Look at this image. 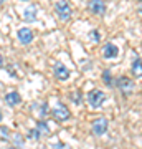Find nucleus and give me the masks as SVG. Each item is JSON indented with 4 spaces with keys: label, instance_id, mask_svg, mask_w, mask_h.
<instances>
[{
    "label": "nucleus",
    "instance_id": "obj_1",
    "mask_svg": "<svg viewBox=\"0 0 142 149\" xmlns=\"http://www.w3.org/2000/svg\"><path fill=\"white\" fill-rule=\"evenodd\" d=\"M114 85H116L117 90L121 91V95L124 96V98L131 96L132 93L136 91V83H134V80H132V78H127V76H119Z\"/></svg>",
    "mask_w": 142,
    "mask_h": 149
},
{
    "label": "nucleus",
    "instance_id": "obj_2",
    "mask_svg": "<svg viewBox=\"0 0 142 149\" xmlns=\"http://www.w3.org/2000/svg\"><path fill=\"white\" fill-rule=\"evenodd\" d=\"M55 13H56V17H58L60 20L66 22L73 15V8H71L68 0H56L55 2Z\"/></svg>",
    "mask_w": 142,
    "mask_h": 149
},
{
    "label": "nucleus",
    "instance_id": "obj_3",
    "mask_svg": "<svg viewBox=\"0 0 142 149\" xmlns=\"http://www.w3.org/2000/svg\"><path fill=\"white\" fill-rule=\"evenodd\" d=\"M51 116L56 119V121L60 123H64V121H68L69 118H71V113H69L68 106L64 104V103L58 101L56 104H55V108L51 109Z\"/></svg>",
    "mask_w": 142,
    "mask_h": 149
},
{
    "label": "nucleus",
    "instance_id": "obj_4",
    "mask_svg": "<svg viewBox=\"0 0 142 149\" xmlns=\"http://www.w3.org/2000/svg\"><path fill=\"white\" fill-rule=\"evenodd\" d=\"M107 128H109V121H107V118L106 116H99L96 118L94 121H93V124H91V131H93V134L94 136H104L106 133H107Z\"/></svg>",
    "mask_w": 142,
    "mask_h": 149
},
{
    "label": "nucleus",
    "instance_id": "obj_5",
    "mask_svg": "<svg viewBox=\"0 0 142 149\" xmlns=\"http://www.w3.org/2000/svg\"><path fill=\"white\" fill-rule=\"evenodd\" d=\"M86 100H88V104L91 108H99L106 101V93L101 90H91L86 96Z\"/></svg>",
    "mask_w": 142,
    "mask_h": 149
},
{
    "label": "nucleus",
    "instance_id": "obj_6",
    "mask_svg": "<svg viewBox=\"0 0 142 149\" xmlns=\"http://www.w3.org/2000/svg\"><path fill=\"white\" fill-rule=\"evenodd\" d=\"M88 10H89L93 15H104L106 2L104 0H89V2H88Z\"/></svg>",
    "mask_w": 142,
    "mask_h": 149
},
{
    "label": "nucleus",
    "instance_id": "obj_7",
    "mask_svg": "<svg viewBox=\"0 0 142 149\" xmlns=\"http://www.w3.org/2000/svg\"><path fill=\"white\" fill-rule=\"evenodd\" d=\"M17 38H18V42L21 45H30L33 42V32L30 28H20L18 32H17Z\"/></svg>",
    "mask_w": 142,
    "mask_h": 149
},
{
    "label": "nucleus",
    "instance_id": "obj_8",
    "mask_svg": "<svg viewBox=\"0 0 142 149\" xmlns=\"http://www.w3.org/2000/svg\"><path fill=\"white\" fill-rule=\"evenodd\" d=\"M117 55H119V48L114 45V43H106L104 47H103V56L106 60H114L117 58Z\"/></svg>",
    "mask_w": 142,
    "mask_h": 149
},
{
    "label": "nucleus",
    "instance_id": "obj_9",
    "mask_svg": "<svg viewBox=\"0 0 142 149\" xmlns=\"http://www.w3.org/2000/svg\"><path fill=\"white\" fill-rule=\"evenodd\" d=\"M53 73H55V76H56L60 81H66L69 78V70L66 68L63 63L55 65V66H53Z\"/></svg>",
    "mask_w": 142,
    "mask_h": 149
},
{
    "label": "nucleus",
    "instance_id": "obj_10",
    "mask_svg": "<svg viewBox=\"0 0 142 149\" xmlns=\"http://www.w3.org/2000/svg\"><path fill=\"white\" fill-rule=\"evenodd\" d=\"M3 100H5V103L10 108H13V106H18L21 103V96L18 95V91H8V93L3 96Z\"/></svg>",
    "mask_w": 142,
    "mask_h": 149
},
{
    "label": "nucleus",
    "instance_id": "obj_11",
    "mask_svg": "<svg viewBox=\"0 0 142 149\" xmlns=\"http://www.w3.org/2000/svg\"><path fill=\"white\" fill-rule=\"evenodd\" d=\"M23 18L26 22H35L37 20V7L32 5V7H26L23 10Z\"/></svg>",
    "mask_w": 142,
    "mask_h": 149
},
{
    "label": "nucleus",
    "instance_id": "obj_12",
    "mask_svg": "<svg viewBox=\"0 0 142 149\" xmlns=\"http://www.w3.org/2000/svg\"><path fill=\"white\" fill-rule=\"evenodd\" d=\"M131 71H132V74H134V78H141L142 76V60L141 58H136L132 61Z\"/></svg>",
    "mask_w": 142,
    "mask_h": 149
},
{
    "label": "nucleus",
    "instance_id": "obj_13",
    "mask_svg": "<svg viewBox=\"0 0 142 149\" xmlns=\"http://www.w3.org/2000/svg\"><path fill=\"white\" fill-rule=\"evenodd\" d=\"M103 81H104L106 86H114L116 81L112 80V73H111V70H104V71H103Z\"/></svg>",
    "mask_w": 142,
    "mask_h": 149
},
{
    "label": "nucleus",
    "instance_id": "obj_14",
    "mask_svg": "<svg viewBox=\"0 0 142 149\" xmlns=\"http://www.w3.org/2000/svg\"><path fill=\"white\" fill-rule=\"evenodd\" d=\"M37 131L43 136V134H48V133H50V128H48V124H46L45 121H38V123H37Z\"/></svg>",
    "mask_w": 142,
    "mask_h": 149
},
{
    "label": "nucleus",
    "instance_id": "obj_15",
    "mask_svg": "<svg viewBox=\"0 0 142 149\" xmlns=\"http://www.w3.org/2000/svg\"><path fill=\"white\" fill-rule=\"evenodd\" d=\"M91 37H93L94 42H99V40H101V33L98 32V30H93V32H91Z\"/></svg>",
    "mask_w": 142,
    "mask_h": 149
},
{
    "label": "nucleus",
    "instance_id": "obj_16",
    "mask_svg": "<svg viewBox=\"0 0 142 149\" xmlns=\"http://www.w3.org/2000/svg\"><path fill=\"white\" fill-rule=\"evenodd\" d=\"M13 141H15V143H18V146H21V144H23V138H21L20 134H15V136H13Z\"/></svg>",
    "mask_w": 142,
    "mask_h": 149
},
{
    "label": "nucleus",
    "instance_id": "obj_17",
    "mask_svg": "<svg viewBox=\"0 0 142 149\" xmlns=\"http://www.w3.org/2000/svg\"><path fill=\"white\" fill-rule=\"evenodd\" d=\"M46 113H48V104H46V103H45V104H43V106H42V116H45Z\"/></svg>",
    "mask_w": 142,
    "mask_h": 149
},
{
    "label": "nucleus",
    "instance_id": "obj_18",
    "mask_svg": "<svg viewBox=\"0 0 142 149\" xmlns=\"http://www.w3.org/2000/svg\"><path fill=\"white\" fill-rule=\"evenodd\" d=\"M137 13H139V17H141V18H142V5L139 7V8H137Z\"/></svg>",
    "mask_w": 142,
    "mask_h": 149
},
{
    "label": "nucleus",
    "instance_id": "obj_19",
    "mask_svg": "<svg viewBox=\"0 0 142 149\" xmlns=\"http://www.w3.org/2000/svg\"><path fill=\"white\" fill-rule=\"evenodd\" d=\"M2 65H3V60H2V56H0V66H2Z\"/></svg>",
    "mask_w": 142,
    "mask_h": 149
},
{
    "label": "nucleus",
    "instance_id": "obj_20",
    "mask_svg": "<svg viewBox=\"0 0 142 149\" xmlns=\"http://www.w3.org/2000/svg\"><path fill=\"white\" fill-rule=\"evenodd\" d=\"M8 149H18V148H17V146H10Z\"/></svg>",
    "mask_w": 142,
    "mask_h": 149
},
{
    "label": "nucleus",
    "instance_id": "obj_21",
    "mask_svg": "<svg viewBox=\"0 0 142 149\" xmlns=\"http://www.w3.org/2000/svg\"><path fill=\"white\" fill-rule=\"evenodd\" d=\"M2 3H5V0H0V5H2Z\"/></svg>",
    "mask_w": 142,
    "mask_h": 149
},
{
    "label": "nucleus",
    "instance_id": "obj_22",
    "mask_svg": "<svg viewBox=\"0 0 142 149\" xmlns=\"http://www.w3.org/2000/svg\"><path fill=\"white\" fill-rule=\"evenodd\" d=\"M0 121H2V113H0Z\"/></svg>",
    "mask_w": 142,
    "mask_h": 149
},
{
    "label": "nucleus",
    "instance_id": "obj_23",
    "mask_svg": "<svg viewBox=\"0 0 142 149\" xmlns=\"http://www.w3.org/2000/svg\"><path fill=\"white\" fill-rule=\"evenodd\" d=\"M23 2H28V0H23Z\"/></svg>",
    "mask_w": 142,
    "mask_h": 149
},
{
    "label": "nucleus",
    "instance_id": "obj_24",
    "mask_svg": "<svg viewBox=\"0 0 142 149\" xmlns=\"http://www.w3.org/2000/svg\"><path fill=\"white\" fill-rule=\"evenodd\" d=\"M141 2H142V0H141Z\"/></svg>",
    "mask_w": 142,
    "mask_h": 149
}]
</instances>
